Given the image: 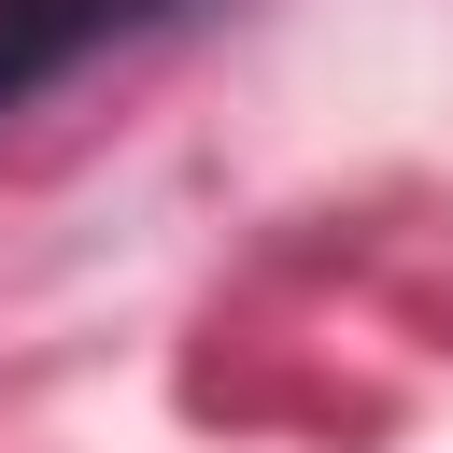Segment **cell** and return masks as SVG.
Segmentation results:
<instances>
[{
	"label": "cell",
	"mask_w": 453,
	"mask_h": 453,
	"mask_svg": "<svg viewBox=\"0 0 453 453\" xmlns=\"http://www.w3.org/2000/svg\"><path fill=\"white\" fill-rule=\"evenodd\" d=\"M170 14H184V0H0V113L57 99L85 57H113V42L170 28Z\"/></svg>",
	"instance_id": "1"
}]
</instances>
